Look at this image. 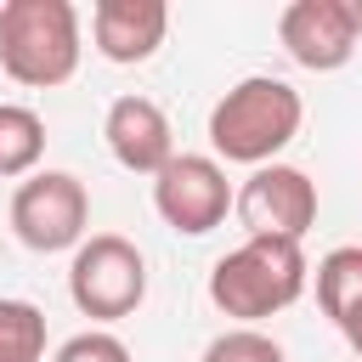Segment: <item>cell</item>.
Listing matches in <instances>:
<instances>
[{
	"label": "cell",
	"mask_w": 362,
	"mask_h": 362,
	"mask_svg": "<svg viewBox=\"0 0 362 362\" xmlns=\"http://www.w3.org/2000/svg\"><path fill=\"white\" fill-rule=\"evenodd\" d=\"M85 23L74 0H6L0 6V68L28 85L51 90L79 74Z\"/></svg>",
	"instance_id": "3957f363"
},
{
	"label": "cell",
	"mask_w": 362,
	"mask_h": 362,
	"mask_svg": "<svg viewBox=\"0 0 362 362\" xmlns=\"http://www.w3.org/2000/svg\"><path fill=\"white\" fill-rule=\"evenodd\" d=\"M305 102L288 79L277 74H249L238 79L215 107H209V147L221 164H277V153L300 136Z\"/></svg>",
	"instance_id": "6da1fadb"
},
{
	"label": "cell",
	"mask_w": 362,
	"mask_h": 362,
	"mask_svg": "<svg viewBox=\"0 0 362 362\" xmlns=\"http://www.w3.org/2000/svg\"><path fill=\"white\" fill-rule=\"evenodd\" d=\"M238 226L249 238H277V243H305V232L317 226V181L300 164H260L249 170V181L232 192Z\"/></svg>",
	"instance_id": "8992f818"
},
{
	"label": "cell",
	"mask_w": 362,
	"mask_h": 362,
	"mask_svg": "<svg viewBox=\"0 0 362 362\" xmlns=\"http://www.w3.org/2000/svg\"><path fill=\"white\" fill-rule=\"evenodd\" d=\"M198 362H288V351L266 334V328H226L204 345Z\"/></svg>",
	"instance_id": "5bb4252c"
},
{
	"label": "cell",
	"mask_w": 362,
	"mask_h": 362,
	"mask_svg": "<svg viewBox=\"0 0 362 362\" xmlns=\"http://www.w3.org/2000/svg\"><path fill=\"white\" fill-rule=\"evenodd\" d=\"M45 158V119L23 102H0V181H28Z\"/></svg>",
	"instance_id": "8fae6325"
},
{
	"label": "cell",
	"mask_w": 362,
	"mask_h": 362,
	"mask_svg": "<svg viewBox=\"0 0 362 362\" xmlns=\"http://www.w3.org/2000/svg\"><path fill=\"white\" fill-rule=\"evenodd\" d=\"M11 232L34 255H62L90 238V192L74 170H34L11 192Z\"/></svg>",
	"instance_id": "5b68a950"
},
{
	"label": "cell",
	"mask_w": 362,
	"mask_h": 362,
	"mask_svg": "<svg viewBox=\"0 0 362 362\" xmlns=\"http://www.w3.org/2000/svg\"><path fill=\"white\" fill-rule=\"evenodd\" d=\"M334 328H339V334H345V345H351V351L362 356V300H356V305H351V311H345V317H339Z\"/></svg>",
	"instance_id": "2e32d148"
},
{
	"label": "cell",
	"mask_w": 362,
	"mask_h": 362,
	"mask_svg": "<svg viewBox=\"0 0 362 362\" xmlns=\"http://www.w3.org/2000/svg\"><path fill=\"white\" fill-rule=\"evenodd\" d=\"M311 288L328 322H339L356 300H362V243H339L311 266Z\"/></svg>",
	"instance_id": "7c38bea8"
},
{
	"label": "cell",
	"mask_w": 362,
	"mask_h": 362,
	"mask_svg": "<svg viewBox=\"0 0 362 362\" xmlns=\"http://www.w3.org/2000/svg\"><path fill=\"white\" fill-rule=\"evenodd\" d=\"M153 209L170 232L181 238H204L226 221L232 209V181L226 164L215 153H175L158 175H153Z\"/></svg>",
	"instance_id": "52a82bcc"
},
{
	"label": "cell",
	"mask_w": 362,
	"mask_h": 362,
	"mask_svg": "<svg viewBox=\"0 0 362 362\" xmlns=\"http://www.w3.org/2000/svg\"><path fill=\"white\" fill-rule=\"evenodd\" d=\"M102 141H107V153H113L130 175H158V170L175 158V130H170V113H164L153 96H136V90L107 102Z\"/></svg>",
	"instance_id": "9c48e42d"
},
{
	"label": "cell",
	"mask_w": 362,
	"mask_h": 362,
	"mask_svg": "<svg viewBox=\"0 0 362 362\" xmlns=\"http://www.w3.org/2000/svg\"><path fill=\"white\" fill-rule=\"evenodd\" d=\"M68 300L90 322H119L147 300V255L124 232H90L68 260Z\"/></svg>",
	"instance_id": "277c9868"
},
{
	"label": "cell",
	"mask_w": 362,
	"mask_h": 362,
	"mask_svg": "<svg viewBox=\"0 0 362 362\" xmlns=\"http://www.w3.org/2000/svg\"><path fill=\"white\" fill-rule=\"evenodd\" d=\"M277 40L311 74H339L362 45L356 23H351V0H294V6H283Z\"/></svg>",
	"instance_id": "ba28073f"
},
{
	"label": "cell",
	"mask_w": 362,
	"mask_h": 362,
	"mask_svg": "<svg viewBox=\"0 0 362 362\" xmlns=\"http://www.w3.org/2000/svg\"><path fill=\"white\" fill-rule=\"evenodd\" d=\"M45 311L34 300L0 294V362H45Z\"/></svg>",
	"instance_id": "4fadbf2b"
},
{
	"label": "cell",
	"mask_w": 362,
	"mask_h": 362,
	"mask_svg": "<svg viewBox=\"0 0 362 362\" xmlns=\"http://www.w3.org/2000/svg\"><path fill=\"white\" fill-rule=\"evenodd\" d=\"M351 23H356V40H362V0H351Z\"/></svg>",
	"instance_id": "e0dca14e"
},
{
	"label": "cell",
	"mask_w": 362,
	"mask_h": 362,
	"mask_svg": "<svg viewBox=\"0 0 362 362\" xmlns=\"http://www.w3.org/2000/svg\"><path fill=\"white\" fill-rule=\"evenodd\" d=\"M51 362H136V356H130V345H124L119 334H107V328H85V334L62 339V345L51 351Z\"/></svg>",
	"instance_id": "9a60e30c"
},
{
	"label": "cell",
	"mask_w": 362,
	"mask_h": 362,
	"mask_svg": "<svg viewBox=\"0 0 362 362\" xmlns=\"http://www.w3.org/2000/svg\"><path fill=\"white\" fill-rule=\"evenodd\" d=\"M170 34V6L164 0H96L90 6V40L96 57L113 68L153 62Z\"/></svg>",
	"instance_id": "30bf717a"
},
{
	"label": "cell",
	"mask_w": 362,
	"mask_h": 362,
	"mask_svg": "<svg viewBox=\"0 0 362 362\" xmlns=\"http://www.w3.org/2000/svg\"><path fill=\"white\" fill-rule=\"evenodd\" d=\"M311 283V260L300 243H277V238H243L238 249H226L209 266V305L221 317H232L238 328H255L260 317L288 311Z\"/></svg>",
	"instance_id": "7a4b0ae2"
}]
</instances>
